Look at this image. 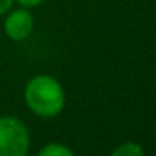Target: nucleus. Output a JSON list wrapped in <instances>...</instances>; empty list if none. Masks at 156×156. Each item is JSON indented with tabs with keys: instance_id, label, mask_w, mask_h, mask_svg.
<instances>
[{
	"instance_id": "2",
	"label": "nucleus",
	"mask_w": 156,
	"mask_h": 156,
	"mask_svg": "<svg viewBox=\"0 0 156 156\" xmlns=\"http://www.w3.org/2000/svg\"><path fill=\"white\" fill-rule=\"evenodd\" d=\"M30 133L15 116L0 118V156H29Z\"/></svg>"
},
{
	"instance_id": "4",
	"label": "nucleus",
	"mask_w": 156,
	"mask_h": 156,
	"mask_svg": "<svg viewBox=\"0 0 156 156\" xmlns=\"http://www.w3.org/2000/svg\"><path fill=\"white\" fill-rule=\"evenodd\" d=\"M37 156H76V154L69 146L62 144V143H49L37 153Z\"/></svg>"
},
{
	"instance_id": "1",
	"label": "nucleus",
	"mask_w": 156,
	"mask_h": 156,
	"mask_svg": "<svg viewBox=\"0 0 156 156\" xmlns=\"http://www.w3.org/2000/svg\"><path fill=\"white\" fill-rule=\"evenodd\" d=\"M24 101L32 114L39 118H55L66 106L62 84L49 74H39L29 79L24 87Z\"/></svg>"
},
{
	"instance_id": "7",
	"label": "nucleus",
	"mask_w": 156,
	"mask_h": 156,
	"mask_svg": "<svg viewBox=\"0 0 156 156\" xmlns=\"http://www.w3.org/2000/svg\"><path fill=\"white\" fill-rule=\"evenodd\" d=\"M14 4H15V0H0V17L7 14Z\"/></svg>"
},
{
	"instance_id": "5",
	"label": "nucleus",
	"mask_w": 156,
	"mask_h": 156,
	"mask_svg": "<svg viewBox=\"0 0 156 156\" xmlns=\"http://www.w3.org/2000/svg\"><path fill=\"white\" fill-rule=\"evenodd\" d=\"M109 156H144V149L134 141H126L119 144Z\"/></svg>"
},
{
	"instance_id": "6",
	"label": "nucleus",
	"mask_w": 156,
	"mask_h": 156,
	"mask_svg": "<svg viewBox=\"0 0 156 156\" xmlns=\"http://www.w3.org/2000/svg\"><path fill=\"white\" fill-rule=\"evenodd\" d=\"M20 7H25V9H35L39 5H42L45 0H15Z\"/></svg>"
},
{
	"instance_id": "3",
	"label": "nucleus",
	"mask_w": 156,
	"mask_h": 156,
	"mask_svg": "<svg viewBox=\"0 0 156 156\" xmlns=\"http://www.w3.org/2000/svg\"><path fill=\"white\" fill-rule=\"evenodd\" d=\"M4 32L10 41L22 42L30 37L34 32V17L30 14V9L19 7L14 10H9L5 14L4 20Z\"/></svg>"
}]
</instances>
